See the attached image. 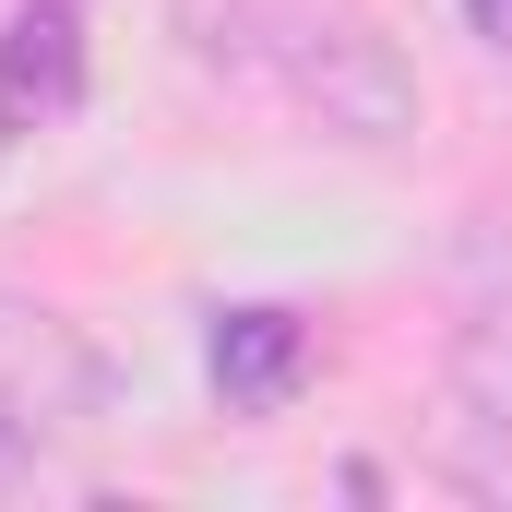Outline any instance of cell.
<instances>
[{"instance_id":"2","label":"cell","mask_w":512,"mask_h":512,"mask_svg":"<svg viewBox=\"0 0 512 512\" xmlns=\"http://www.w3.org/2000/svg\"><path fill=\"white\" fill-rule=\"evenodd\" d=\"M72 96H84V12H72V0H36V12L0 36V143L72 120Z\"/></svg>"},{"instance_id":"5","label":"cell","mask_w":512,"mask_h":512,"mask_svg":"<svg viewBox=\"0 0 512 512\" xmlns=\"http://www.w3.org/2000/svg\"><path fill=\"white\" fill-rule=\"evenodd\" d=\"M465 24H477V48H501V60H512V0H465Z\"/></svg>"},{"instance_id":"3","label":"cell","mask_w":512,"mask_h":512,"mask_svg":"<svg viewBox=\"0 0 512 512\" xmlns=\"http://www.w3.org/2000/svg\"><path fill=\"white\" fill-rule=\"evenodd\" d=\"M84 346L48 322V310H0V405L24 417V429H48V417H72L84 405Z\"/></svg>"},{"instance_id":"4","label":"cell","mask_w":512,"mask_h":512,"mask_svg":"<svg viewBox=\"0 0 512 512\" xmlns=\"http://www.w3.org/2000/svg\"><path fill=\"white\" fill-rule=\"evenodd\" d=\"M298 370H310L298 310H227V322H215V393H227V405H286Z\"/></svg>"},{"instance_id":"6","label":"cell","mask_w":512,"mask_h":512,"mask_svg":"<svg viewBox=\"0 0 512 512\" xmlns=\"http://www.w3.org/2000/svg\"><path fill=\"white\" fill-rule=\"evenodd\" d=\"M12 453H24V417H12V405H0V465H12Z\"/></svg>"},{"instance_id":"1","label":"cell","mask_w":512,"mask_h":512,"mask_svg":"<svg viewBox=\"0 0 512 512\" xmlns=\"http://www.w3.org/2000/svg\"><path fill=\"white\" fill-rule=\"evenodd\" d=\"M274 84L298 96V120H322L334 143H393L417 120V84L393 60L382 24L334 12V0H286L274 12Z\"/></svg>"}]
</instances>
